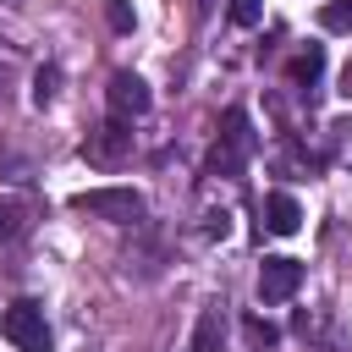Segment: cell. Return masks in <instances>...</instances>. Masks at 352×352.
I'll list each match as a JSON object with an SVG mask.
<instances>
[{
  "label": "cell",
  "mask_w": 352,
  "mask_h": 352,
  "mask_svg": "<svg viewBox=\"0 0 352 352\" xmlns=\"http://www.w3.org/2000/svg\"><path fill=\"white\" fill-rule=\"evenodd\" d=\"M253 148H258L253 121H248L242 104H231V110L220 116V143L209 148V176H242V165L253 160Z\"/></svg>",
  "instance_id": "obj_1"
},
{
  "label": "cell",
  "mask_w": 352,
  "mask_h": 352,
  "mask_svg": "<svg viewBox=\"0 0 352 352\" xmlns=\"http://www.w3.org/2000/svg\"><path fill=\"white\" fill-rule=\"evenodd\" d=\"M72 209L99 214V220H110V226H138L148 204H143V192H138V187H88V192H77V198H72Z\"/></svg>",
  "instance_id": "obj_2"
},
{
  "label": "cell",
  "mask_w": 352,
  "mask_h": 352,
  "mask_svg": "<svg viewBox=\"0 0 352 352\" xmlns=\"http://www.w3.org/2000/svg\"><path fill=\"white\" fill-rule=\"evenodd\" d=\"M0 330L16 352H50V319H44V302H33V297H16L0 314Z\"/></svg>",
  "instance_id": "obj_3"
},
{
  "label": "cell",
  "mask_w": 352,
  "mask_h": 352,
  "mask_svg": "<svg viewBox=\"0 0 352 352\" xmlns=\"http://www.w3.org/2000/svg\"><path fill=\"white\" fill-rule=\"evenodd\" d=\"M148 104H154V94H148V82L138 77V72H116L110 77V88H104V110H110V121H138V116H148Z\"/></svg>",
  "instance_id": "obj_4"
},
{
  "label": "cell",
  "mask_w": 352,
  "mask_h": 352,
  "mask_svg": "<svg viewBox=\"0 0 352 352\" xmlns=\"http://www.w3.org/2000/svg\"><path fill=\"white\" fill-rule=\"evenodd\" d=\"M126 154H132V126H126V121H104V126H94V132L82 138V160H88V165H104V170H110V165H121Z\"/></svg>",
  "instance_id": "obj_5"
},
{
  "label": "cell",
  "mask_w": 352,
  "mask_h": 352,
  "mask_svg": "<svg viewBox=\"0 0 352 352\" xmlns=\"http://www.w3.org/2000/svg\"><path fill=\"white\" fill-rule=\"evenodd\" d=\"M297 286H302V264H297V258L275 253V258L258 264V302H292Z\"/></svg>",
  "instance_id": "obj_6"
},
{
  "label": "cell",
  "mask_w": 352,
  "mask_h": 352,
  "mask_svg": "<svg viewBox=\"0 0 352 352\" xmlns=\"http://www.w3.org/2000/svg\"><path fill=\"white\" fill-rule=\"evenodd\" d=\"M264 226H270L275 236L302 231V204H297L292 192H270V198H264Z\"/></svg>",
  "instance_id": "obj_7"
},
{
  "label": "cell",
  "mask_w": 352,
  "mask_h": 352,
  "mask_svg": "<svg viewBox=\"0 0 352 352\" xmlns=\"http://www.w3.org/2000/svg\"><path fill=\"white\" fill-rule=\"evenodd\" d=\"M192 352H226V308L209 302L192 324Z\"/></svg>",
  "instance_id": "obj_8"
},
{
  "label": "cell",
  "mask_w": 352,
  "mask_h": 352,
  "mask_svg": "<svg viewBox=\"0 0 352 352\" xmlns=\"http://www.w3.org/2000/svg\"><path fill=\"white\" fill-rule=\"evenodd\" d=\"M319 72H324V44H308V50L292 55V82H297V88H314Z\"/></svg>",
  "instance_id": "obj_9"
},
{
  "label": "cell",
  "mask_w": 352,
  "mask_h": 352,
  "mask_svg": "<svg viewBox=\"0 0 352 352\" xmlns=\"http://www.w3.org/2000/svg\"><path fill=\"white\" fill-rule=\"evenodd\" d=\"M22 226H28V204L0 198V242H16V236H22Z\"/></svg>",
  "instance_id": "obj_10"
},
{
  "label": "cell",
  "mask_w": 352,
  "mask_h": 352,
  "mask_svg": "<svg viewBox=\"0 0 352 352\" xmlns=\"http://www.w3.org/2000/svg\"><path fill=\"white\" fill-rule=\"evenodd\" d=\"M319 28H324V33H352V0L319 6Z\"/></svg>",
  "instance_id": "obj_11"
},
{
  "label": "cell",
  "mask_w": 352,
  "mask_h": 352,
  "mask_svg": "<svg viewBox=\"0 0 352 352\" xmlns=\"http://www.w3.org/2000/svg\"><path fill=\"white\" fill-rule=\"evenodd\" d=\"M55 88H60V66H38V72H33V104L44 110V104L55 99Z\"/></svg>",
  "instance_id": "obj_12"
},
{
  "label": "cell",
  "mask_w": 352,
  "mask_h": 352,
  "mask_svg": "<svg viewBox=\"0 0 352 352\" xmlns=\"http://www.w3.org/2000/svg\"><path fill=\"white\" fill-rule=\"evenodd\" d=\"M104 16H110V28H116V33H132V22H138L126 0H104Z\"/></svg>",
  "instance_id": "obj_13"
},
{
  "label": "cell",
  "mask_w": 352,
  "mask_h": 352,
  "mask_svg": "<svg viewBox=\"0 0 352 352\" xmlns=\"http://www.w3.org/2000/svg\"><path fill=\"white\" fill-rule=\"evenodd\" d=\"M275 336H280V330H275L270 319H258V314L248 319V341H253V346H275Z\"/></svg>",
  "instance_id": "obj_14"
},
{
  "label": "cell",
  "mask_w": 352,
  "mask_h": 352,
  "mask_svg": "<svg viewBox=\"0 0 352 352\" xmlns=\"http://www.w3.org/2000/svg\"><path fill=\"white\" fill-rule=\"evenodd\" d=\"M231 22H242V28L258 22V0H236V6H231Z\"/></svg>",
  "instance_id": "obj_15"
},
{
  "label": "cell",
  "mask_w": 352,
  "mask_h": 352,
  "mask_svg": "<svg viewBox=\"0 0 352 352\" xmlns=\"http://www.w3.org/2000/svg\"><path fill=\"white\" fill-rule=\"evenodd\" d=\"M336 94H341V99H352V60L341 66V88H336Z\"/></svg>",
  "instance_id": "obj_16"
}]
</instances>
